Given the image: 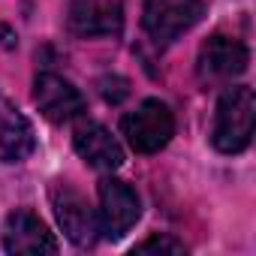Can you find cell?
<instances>
[{"label":"cell","mask_w":256,"mask_h":256,"mask_svg":"<svg viewBox=\"0 0 256 256\" xmlns=\"http://www.w3.org/2000/svg\"><path fill=\"white\" fill-rule=\"evenodd\" d=\"M253 118H256V100L253 90L244 84L229 88L214 112L211 142L220 154H241L253 139Z\"/></svg>","instance_id":"1"},{"label":"cell","mask_w":256,"mask_h":256,"mask_svg":"<svg viewBox=\"0 0 256 256\" xmlns=\"http://www.w3.org/2000/svg\"><path fill=\"white\" fill-rule=\"evenodd\" d=\"M120 133L136 154H157L175 136V114L166 102L145 100V102L136 106V112L124 114Z\"/></svg>","instance_id":"2"},{"label":"cell","mask_w":256,"mask_h":256,"mask_svg":"<svg viewBox=\"0 0 256 256\" xmlns=\"http://www.w3.org/2000/svg\"><path fill=\"white\" fill-rule=\"evenodd\" d=\"M202 16V0H145L142 28L157 46H169Z\"/></svg>","instance_id":"3"},{"label":"cell","mask_w":256,"mask_h":256,"mask_svg":"<svg viewBox=\"0 0 256 256\" xmlns=\"http://www.w3.org/2000/svg\"><path fill=\"white\" fill-rule=\"evenodd\" d=\"M139 214H142L139 196H136V190L126 181H118V178H102L100 181V211H96V220H100V232L106 238L126 235L133 229V223L139 220Z\"/></svg>","instance_id":"4"},{"label":"cell","mask_w":256,"mask_h":256,"mask_svg":"<svg viewBox=\"0 0 256 256\" xmlns=\"http://www.w3.org/2000/svg\"><path fill=\"white\" fill-rule=\"evenodd\" d=\"M52 205H54V217L64 229V235L78 244V247H90L100 235V220H96V211L88 205V199L72 190L70 184H58L52 190Z\"/></svg>","instance_id":"5"},{"label":"cell","mask_w":256,"mask_h":256,"mask_svg":"<svg viewBox=\"0 0 256 256\" xmlns=\"http://www.w3.org/2000/svg\"><path fill=\"white\" fill-rule=\"evenodd\" d=\"M76 36H118L124 28V0H70L66 12Z\"/></svg>","instance_id":"6"},{"label":"cell","mask_w":256,"mask_h":256,"mask_svg":"<svg viewBox=\"0 0 256 256\" xmlns=\"http://www.w3.org/2000/svg\"><path fill=\"white\" fill-rule=\"evenodd\" d=\"M34 102L52 124H66L84 112V96L72 82H66L58 72H40L34 82Z\"/></svg>","instance_id":"7"},{"label":"cell","mask_w":256,"mask_h":256,"mask_svg":"<svg viewBox=\"0 0 256 256\" xmlns=\"http://www.w3.org/2000/svg\"><path fill=\"white\" fill-rule=\"evenodd\" d=\"M250 64V52L244 42L232 40V36H211L202 48H199V76L205 82H229L235 76H241Z\"/></svg>","instance_id":"8"},{"label":"cell","mask_w":256,"mask_h":256,"mask_svg":"<svg viewBox=\"0 0 256 256\" xmlns=\"http://www.w3.org/2000/svg\"><path fill=\"white\" fill-rule=\"evenodd\" d=\"M4 247L10 253H58V241L48 226L28 208H16L4 223Z\"/></svg>","instance_id":"9"},{"label":"cell","mask_w":256,"mask_h":256,"mask_svg":"<svg viewBox=\"0 0 256 256\" xmlns=\"http://www.w3.org/2000/svg\"><path fill=\"white\" fill-rule=\"evenodd\" d=\"M72 145H76L78 157H82L84 163H90L94 169L112 172V169H118V166L124 163V148H120V142L106 130L102 124H94V120L82 124L78 130H76V136H72Z\"/></svg>","instance_id":"10"},{"label":"cell","mask_w":256,"mask_h":256,"mask_svg":"<svg viewBox=\"0 0 256 256\" xmlns=\"http://www.w3.org/2000/svg\"><path fill=\"white\" fill-rule=\"evenodd\" d=\"M36 148L30 120L16 108V102L0 96V163H18Z\"/></svg>","instance_id":"11"},{"label":"cell","mask_w":256,"mask_h":256,"mask_svg":"<svg viewBox=\"0 0 256 256\" xmlns=\"http://www.w3.org/2000/svg\"><path fill=\"white\" fill-rule=\"evenodd\" d=\"M100 94L106 96V102H120L126 94H130V88H126V82L120 76H106L100 82Z\"/></svg>","instance_id":"12"},{"label":"cell","mask_w":256,"mask_h":256,"mask_svg":"<svg viewBox=\"0 0 256 256\" xmlns=\"http://www.w3.org/2000/svg\"><path fill=\"white\" fill-rule=\"evenodd\" d=\"M136 250H139V253H148V250H169V253H184V244H181V241H175V238H169V235H154V238H148V241L136 244Z\"/></svg>","instance_id":"13"}]
</instances>
